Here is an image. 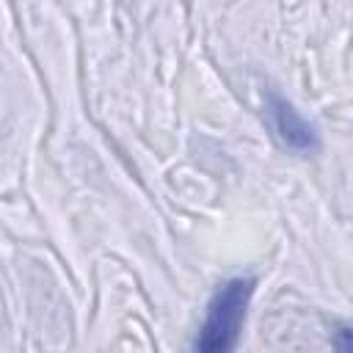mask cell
<instances>
[{
	"label": "cell",
	"mask_w": 353,
	"mask_h": 353,
	"mask_svg": "<svg viewBox=\"0 0 353 353\" xmlns=\"http://www.w3.org/2000/svg\"><path fill=\"white\" fill-rule=\"evenodd\" d=\"M251 295H254V279L251 276H237V279L223 281L207 303V314H204V323L199 328L193 347L199 353L232 350L240 339Z\"/></svg>",
	"instance_id": "1"
},
{
	"label": "cell",
	"mask_w": 353,
	"mask_h": 353,
	"mask_svg": "<svg viewBox=\"0 0 353 353\" xmlns=\"http://www.w3.org/2000/svg\"><path fill=\"white\" fill-rule=\"evenodd\" d=\"M265 113L268 121L279 138V143L295 154H312L320 149V135L314 130V124H309L292 102H287L279 91H268L265 97Z\"/></svg>",
	"instance_id": "2"
},
{
	"label": "cell",
	"mask_w": 353,
	"mask_h": 353,
	"mask_svg": "<svg viewBox=\"0 0 353 353\" xmlns=\"http://www.w3.org/2000/svg\"><path fill=\"white\" fill-rule=\"evenodd\" d=\"M334 345L342 347V350H353V328H339Z\"/></svg>",
	"instance_id": "3"
}]
</instances>
